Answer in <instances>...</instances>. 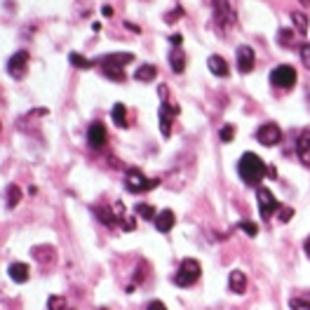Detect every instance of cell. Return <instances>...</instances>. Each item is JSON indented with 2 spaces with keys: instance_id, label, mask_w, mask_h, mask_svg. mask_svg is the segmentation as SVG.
Here are the masks:
<instances>
[{
  "instance_id": "cell-28",
  "label": "cell",
  "mask_w": 310,
  "mask_h": 310,
  "mask_svg": "<svg viewBox=\"0 0 310 310\" xmlns=\"http://www.w3.org/2000/svg\"><path fill=\"white\" fill-rule=\"evenodd\" d=\"M294 40V31L292 29H280V33H277V43L280 45H289Z\"/></svg>"
},
{
  "instance_id": "cell-5",
  "label": "cell",
  "mask_w": 310,
  "mask_h": 310,
  "mask_svg": "<svg viewBox=\"0 0 310 310\" xmlns=\"http://www.w3.org/2000/svg\"><path fill=\"white\" fill-rule=\"evenodd\" d=\"M127 190H132V193H146V190L155 188L158 186V179H146L144 174H141L139 170H129L127 172Z\"/></svg>"
},
{
  "instance_id": "cell-14",
  "label": "cell",
  "mask_w": 310,
  "mask_h": 310,
  "mask_svg": "<svg viewBox=\"0 0 310 310\" xmlns=\"http://www.w3.org/2000/svg\"><path fill=\"white\" fill-rule=\"evenodd\" d=\"M228 287H231V292H235V294H244L247 292V275H244L242 270H233V273L228 275Z\"/></svg>"
},
{
  "instance_id": "cell-39",
  "label": "cell",
  "mask_w": 310,
  "mask_h": 310,
  "mask_svg": "<svg viewBox=\"0 0 310 310\" xmlns=\"http://www.w3.org/2000/svg\"><path fill=\"white\" fill-rule=\"evenodd\" d=\"M303 249H305V254H308V259H310V237L305 240V244H303Z\"/></svg>"
},
{
  "instance_id": "cell-31",
  "label": "cell",
  "mask_w": 310,
  "mask_h": 310,
  "mask_svg": "<svg viewBox=\"0 0 310 310\" xmlns=\"http://www.w3.org/2000/svg\"><path fill=\"white\" fill-rule=\"evenodd\" d=\"M289 308L292 310H310V303L303 301V298H292V301H289Z\"/></svg>"
},
{
  "instance_id": "cell-22",
  "label": "cell",
  "mask_w": 310,
  "mask_h": 310,
  "mask_svg": "<svg viewBox=\"0 0 310 310\" xmlns=\"http://www.w3.org/2000/svg\"><path fill=\"white\" fill-rule=\"evenodd\" d=\"M110 116H113V122L118 127H127V108H125V103H116Z\"/></svg>"
},
{
  "instance_id": "cell-25",
  "label": "cell",
  "mask_w": 310,
  "mask_h": 310,
  "mask_svg": "<svg viewBox=\"0 0 310 310\" xmlns=\"http://www.w3.org/2000/svg\"><path fill=\"white\" fill-rule=\"evenodd\" d=\"M134 212L139 214V216H144V219H148V221H155V216H158V214H155V207H151V205H146V202H139V205L134 207Z\"/></svg>"
},
{
  "instance_id": "cell-30",
  "label": "cell",
  "mask_w": 310,
  "mask_h": 310,
  "mask_svg": "<svg viewBox=\"0 0 310 310\" xmlns=\"http://www.w3.org/2000/svg\"><path fill=\"white\" fill-rule=\"evenodd\" d=\"M240 231H244L249 237H254L256 233H259V226H256L254 221H240Z\"/></svg>"
},
{
  "instance_id": "cell-34",
  "label": "cell",
  "mask_w": 310,
  "mask_h": 310,
  "mask_svg": "<svg viewBox=\"0 0 310 310\" xmlns=\"http://www.w3.org/2000/svg\"><path fill=\"white\" fill-rule=\"evenodd\" d=\"M301 59H303L305 68H310V45H303V47H301Z\"/></svg>"
},
{
  "instance_id": "cell-12",
  "label": "cell",
  "mask_w": 310,
  "mask_h": 310,
  "mask_svg": "<svg viewBox=\"0 0 310 310\" xmlns=\"http://www.w3.org/2000/svg\"><path fill=\"white\" fill-rule=\"evenodd\" d=\"M296 153H298V160L310 167V129H303V132L298 134Z\"/></svg>"
},
{
  "instance_id": "cell-29",
  "label": "cell",
  "mask_w": 310,
  "mask_h": 310,
  "mask_svg": "<svg viewBox=\"0 0 310 310\" xmlns=\"http://www.w3.org/2000/svg\"><path fill=\"white\" fill-rule=\"evenodd\" d=\"M219 136H221V141H223V144H231L233 136H235V127H233V125H226V127H221Z\"/></svg>"
},
{
  "instance_id": "cell-42",
  "label": "cell",
  "mask_w": 310,
  "mask_h": 310,
  "mask_svg": "<svg viewBox=\"0 0 310 310\" xmlns=\"http://www.w3.org/2000/svg\"><path fill=\"white\" fill-rule=\"evenodd\" d=\"M308 108H310V97H308Z\"/></svg>"
},
{
  "instance_id": "cell-35",
  "label": "cell",
  "mask_w": 310,
  "mask_h": 310,
  "mask_svg": "<svg viewBox=\"0 0 310 310\" xmlns=\"http://www.w3.org/2000/svg\"><path fill=\"white\" fill-rule=\"evenodd\" d=\"M148 310H167V308H164L162 301H151V303H148Z\"/></svg>"
},
{
  "instance_id": "cell-11",
  "label": "cell",
  "mask_w": 310,
  "mask_h": 310,
  "mask_svg": "<svg viewBox=\"0 0 310 310\" xmlns=\"http://www.w3.org/2000/svg\"><path fill=\"white\" fill-rule=\"evenodd\" d=\"M172 116H177L179 113V106H172L170 101H164L162 106H160V132H162V136H170L172 134Z\"/></svg>"
},
{
  "instance_id": "cell-32",
  "label": "cell",
  "mask_w": 310,
  "mask_h": 310,
  "mask_svg": "<svg viewBox=\"0 0 310 310\" xmlns=\"http://www.w3.org/2000/svg\"><path fill=\"white\" fill-rule=\"evenodd\" d=\"M292 216H294V209H292V207H280V221H282V223L292 221Z\"/></svg>"
},
{
  "instance_id": "cell-2",
  "label": "cell",
  "mask_w": 310,
  "mask_h": 310,
  "mask_svg": "<svg viewBox=\"0 0 310 310\" xmlns=\"http://www.w3.org/2000/svg\"><path fill=\"white\" fill-rule=\"evenodd\" d=\"M212 10H214V21L221 31H231L235 26V10H233L231 0H212Z\"/></svg>"
},
{
  "instance_id": "cell-10",
  "label": "cell",
  "mask_w": 310,
  "mask_h": 310,
  "mask_svg": "<svg viewBox=\"0 0 310 310\" xmlns=\"http://www.w3.org/2000/svg\"><path fill=\"white\" fill-rule=\"evenodd\" d=\"M254 49L249 47V45H240L237 47V71L240 73H249L251 68H254Z\"/></svg>"
},
{
  "instance_id": "cell-4",
  "label": "cell",
  "mask_w": 310,
  "mask_h": 310,
  "mask_svg": "<svg viewBox=\"0 0 310 310\" xmlns=\"http://www.w3.org/2000/svg\"><path fill=\"white\" fill-rule=\"evenodd\" d=\"M296 68L294 66H287V64H282V66L273 68V73H270V85L275 87V90H292L294 85H296Z\"/></svg>"
},
{
  "instance_id": "cell-3",
  "label": "cell",
  "mask_w": 310,
  "mask_h": 310,
  "mask_svg": "<svg viewBox=\"0 0 310 310\" xmlns=\"http://www.w3.org/2000/svg\"><path fill=\"white\" fill-rule=\"evenodd\" d=\"M200 273H202L200 263L195 261V259H186V261L181 263V268L174 273V285H177V287H190V285H195V282L200 280Z\"/></svg>"
},
{
  "instance_id": "cell-18",
  "label": "cell",
  "mask_w": 310,
  "mask_h": 310,
  "mask_svg": "<svg viewBox=\"0 0 310 310\" xmlns=\"http://www.w3.org/2000/svg\"><path fill=\"white\" fill-rule=\"evenodd\" d=\"M170 66L174 73H183V68H186V54H183L181 47L170 49Z\"/></svg>"
},
{
  "instance_id": "cell-6",
  "label": "cell",
  "mask_w": 310,
  "mask_h": 310,
  "mask_svg": "<svg viewBox=\"0 0 310 310\" xmlns=\"http://www.w3.org/2000/svg\"><path fill=\"white\" fill-rule=\"evenodd\" d=\"M256 200H259V212H261V216L266 221L270 219L277 209H280V202H277V198H275V195L270 193L268 188H263V186L256 190Z\"/></svg>"
},
{
  "instance_id": "cell-41",
  "label": "cell",
  "mask_w": 310,
  "mask_h": 310,
  "mask_svg": "<svg viewBox=\"0 0 310 310\" xmlns=\"http://www.w3.org/2000/svg\"><path fill=\"white\" fill-rule=\"evenodd\" d=\"M301 3H303V5H310V0H301Z\"/></svg>"
},
{
  "instance_id": "cell-27",
  "label": "cell",
  "mask_w": 310,
  "mask_h": 310,
  "mask_svg": "<svg viewBox=\"0 0 310 310\" xmlns=\"http://www.w3.org/2000/svg\"><path fill=\"white\" fill-rule=\"evenodd\" d=\"M47 310H66V298L64 296H49L47 298Z\"/></svg>"
},
{
  "instance_id": "cell-20",
  "label": "cell",
  "mask_w": 310,
  "mask_h": 310,
  "mask_svg": "<svg viewBox=\"0 0 310 310\" xmlns=\"http://www.w3.org/2000/svg\"><path fill=\"white\" fill-rule=\"evenodd\" d=\"M289 17H292V24H294V29H296L298 33H305V31H308L310 21H308V14H305V12H301V10H294Z\"/></svg>"
},
{
  "instance_id": "cell-37",
  "label": "cell",
  "mask_w": 310,
  "mask_h": 310,
  "mask_svg": "<svg viewBox=\"0 0 310 310\" xmlns=\"http://www.w3.org/2000/svg\"><path fill=\"white\" fill-rule=\"evenodd\" d=\"M125 26H127V29H129V31H134V33H141V29H139V26H134V24H129V21H127V24H125Z\"/></svg>"
},
{
  "instance_id": "cell-38",
  "label": "cell",
  "mask_w": 310,
  "mask_h": 310,
  "mask_svg": "<svg viewBox=\"0 0 310 310\" xmlns=\"http://www.w3.org/2000/svg\"><path fill=\"white\" fill-rule=\"evenodd\" d=\"M172 45H177L179 47V45H181V36H172Z\"/></svg>"
},
{
  "instance_id": "cell-36",
  "label": "cell",
  "mask_w": 310,
  "mask_h": 310,
  "mask_svg": "<svg viewBox=\"0 0 310 310\" xmlns=\"http://www.w3.org/2000/svg\"><path fill=\"white\" fill-rule=\"evenodd\" d=\"M101 14H103V17H113V7H110V5H103V7H101Z\"/></svg>"
},
{
  "instance_id": "cell-17",
  "label": "cell",
  "mask_w": 310,
  "mask_h": 310,
  "mask_svg": "<svg viewBox=\"0 0 310 310\" xmlns=\"http://www.w3.org/2000/svg\"><path fill=\"white\" fill-rule=\"evenodd\" d=\"M29 275H31L29 263L17 261V263H12V266H10V277H12L14 282H19V285H24V282L29 280Z\"/></svg>"
},
{
  "instance_id": "cell-13",
  "label": "cell",
  "mask_w": 310,
  "mask_h": 310,
  "mask_svg": "<svg viewBox=\"0 0 310 310\" xmlns=\"http://www.w3.org/2000/svg\"><path fill=\"white\" fill-rule=\"evenodd\" d=\"M207 66H209V71H212L214 75H219V78H226V75L231 73V68H228V61L223 59V57L219 54H212L209 59H207Z\"/></svg>"
},
{
  "instance_id": "cell-19",
  "label": "cell",
  "mask_w": 310,
  "mask_h": 310,
  "mask_svg": "<svg viewBox=\"0 0 310 310\" xmlns=\"http://www.w3.org/2000/svg\"><path fill=\"white\" fill-rule=\"evenodd\" d=\"M155 75H158V68L153 64H144L134 71V80H139V82H151V80H155Z\"/></svg>"
},
{
  "instance_id": "cell-15",
  "label": "cell",
  "mask_w": 310,
  "mask_h": 310,
  "mask_svg": "<svg viewBox=\"0 0 310 310\" xmlns=\"http://www.w3.org/2000/svg\"><path fill=\"white\" fill-rule=\"evenodd\" d=\"M174 212L172 209H162V212L155 216V228H158L160 233H170L172 228H174Z\"/></svg>"
},
{
  "instance_id": "cell-9",
  "label": "cell",
  "mask_w": 310,
  "mask_h": 310,
  "mask_svg": "<svg viewBox=\"0 0 310 310\" xmlns=\"http://www.w3.org/2000/svg\"><path fill=\"white\" fill-rule=\"evenodd\" d=\"M87 141H90L92 148H103L106 146V141H108V132L103 127L101 122H92L90 127H87Z\"/></svg>"
},
{
  "instance_id": "cell-21",
  "label": "cell",
  "mask_w": 310,
  "mask_h": 310,
  "mask_svg": "<svg viewBox=\"0 0 310 310\" xmlns=\"http://www.w3.org/2000/svg\"><path fill=\"white\" fill-rule=\"evenodd\" d=\"M94 214H97L99 221H101V223H106V226H113L118 221V216L113 214V209H110V207L99 205V207H94Z\"/></svg>"
},
{
  "instance_id": "cell-8",
  "label": "cell",
  "mask_w": 310,
  "mask_h": 310,
  "mask_svg": "<svg viewBox=\"0 0 310 310\" xmlns=\"http://www.w3.org/2000/svg\"><path fill=\"white\" fill-rule=\"evenodd\" d=\"M26 71H29V52L26 49H19V52H14L12 59L7 61V73L12 75L14 80L24 78Z\"/></svg>"
},
{
  "instance_id": "cell-33",
  "label": "cell",
  "mask_w": 310,
  "mask_h": 310,
  "mask_svg": "<svg viewBox=\"0 0 310 310\" xmlns=\"http://www.w3.org/2000/svg\"><path fill=\"white\" fill-rule=\"evenodd\" d=\"M181 7H177V10H174V12H167V14H164V21H167V24H172V21H177V19L179 17H181Z\"/></svg>"
},
{
  "instance_id": "cell-40",
  "label": "cell",
  "mask_w": 310,
  "mask_h": 310,
  "mask_svg": "<svg viewBox=\"0 0 310 310\" xmlns=\"http://www.w3.org/2000/svg\"><path fill=\"white\" fill-rule=\"evenodd\" d=\"M92 29H94V33H99V31H101V24H99V21H94V24H92Z\"/></svg>"
},
{
  "instance_id": "cell-24",
  "label": "cell",
  "mask_w": 310,
  "mask_h": 310,
  "mask_svg": "<svg viewBox=\"0 0 310 310\" xmlns=\"http://www.w3.org/2000/svg\"><path fill=\"white\" fill-rule=\"evenodd\" d=\"M99 66H101V71H103L106 78L116 80V82H122V80H125V71H122L120 66H110V64H99Z\"/></svg>"
},
{
  "instance_id": "cell-7",
  "label": "cell",
  "mask_w": 310,
  "mask_h": 310,
  "mask_svg": "<svg viewBox=\"0 0 310 310\" xmlns=\"http://www.w3.org/2000/svg\"><path fill=\"white\" fill-rule=\"evenodd\" d=\"M256 141L261 146H277L282 141V129L275 125V122H266L256 129Z\"/></svg>"
},
{
  "instance_id": "cell-16",
  "label": "cell",
  "mask_w": 310,
  "mask_h": 310,
  "mask_svg": "<svg viewBox=\"0 0 310 310\" xmlns=\"http://www.w3.org/2000/svg\"><path fill=\"white\" fill-rule=\"evenodd\" d=\"M134 59V54H129V52H113V54H106L99 59V64H110V66H125V64H129V61Z\"/></svg>"
},
{
  "instance_id": "cell-26",
  "label": "cell",
  "mask_w": 310,
  "mask_h": 310,
  "mask_svg": "<svg viewBox=\"0 0 310 310\" xmlns=\"http://www.w3.org/2000/svg\"><path fill=\"white\" fill-rule=\"evenodd\" d=\"M68 61H71V64H73L75 68H82V71H85V68H90V66H94V64H92L90 59H85V57L78 54V52H73V54L68 57Z\"/></svg>"
},
{
  "instance_id": "cell-23",
  "label": "cell",
  "mask_w": 310,
  "mask_h": 310,
  "mask_svg": "<svg viewBox=\"0 0 310 310\" xmlns=\"http://www.w3.org/2000/svg\"><path fill=\"white\" fill-rule=\"evenodd\" d=\"M5 198H7V207L14 209V207L19 205V200H21V188H19L17 183H10L5 190Z\"/></svg>"
},
{
  "instance_id": "cell-1",
  "label": "cell",
  "mask_w": 310,
  "mask_h": 310,
  "mask_svg": "<svg viewBox=\"0 0 310 310\" xmlns=\"http://www.w3.org/2000/svg\"><path fill=\"white\" fill-rule=\"evenodd\" d=\"M237 174L247 186H261V181L268 174V167L256 153H244L237 162Z\"/></svg>"
}]
</instances>
